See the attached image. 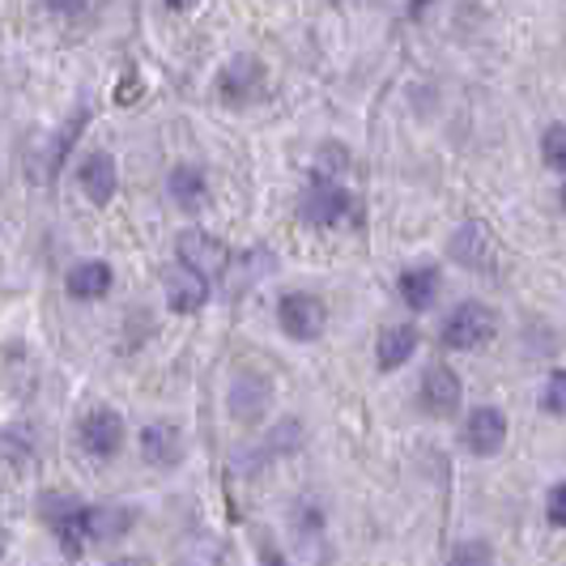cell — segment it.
Here are the masks:
<instances>
[{"instance_id": "obj_1", "label": "cell", "mask_w": 566, "mask_h": 566, "mask_svg": "<svg viewBox=\"0 0 566 566\" xmlns=\"http://www.w3.org/2000/svg\"><path fill=\"white\" fill-rule=\"evenodd\" d=\"M43 515L52 524V533L60 537L64 554H82L85 541H112L124 537L128 524H133V511L124 507H85L77 499H64V494H48L43 499Z\"/></svg>"}, {"instance_id": "obj_2", "label": "cell", "mask_w": 566, "mask_h": 566, "mask_svg": "<svg viewBox=\"0 0 566 566\" xmlns=\"http://www.w3.org/2000/svg\"><path fill=\"white\" fill-rule=\"evenodd\" d=\"M494 340V312L482 303H460L443 319V345L448 349H482Z\"/></svg>"}, {"instance_id": "obj_3", "label": "cell", "mask_w": 566, "mask_h": 566, "mask_svg": "<svg viewBox=\"0 0 566 566\" xmlns=\"http://www.w3.org/2000/svg\"><path fill=\"white\" fill-rule=\"evenodd\" d=\"M324 319H328L324 303L315 294H303V290L285 294L282 303H277V324H282V333L290 340H315L324 333Z\"/></svg>"}, {"instance_id": "obj_4", "label": "cell", "mask_w": 566, "mask_h": 566, "mask_svg": "<svg viewBox=\"0 0 566 566\" xmlns=\"http://www.w3.org/2000/svg\"><path fill=\"white\" fill-rule=\"evenodd\" d=\"M175 252H179V260H184L188 269H197V273H205V277L222 273V269L230 264L227 243L213 239V234H205V230H184L179 243H175Z\"/></svg>"}, {"instance_id": "obj_5", "label": "cell", "mask_w": 566, "mask_h": 566, "mask_svg": "<svg viewBox=\"0 0 566 566\" xmlns=\"http://www.w3.org/2000/svg\"><path fill=\"white\" fill-rule=\"evenodd\" d=\"M460 375H455L452 367H430L422 375V392H418V400H422V409L430 413V418H452L455 409H460Z\"/></svg>"}, {"instance_id": "obj_6", "label": "cell", "mask_w": 566, "mask_h": 566, "mask_svg": "<svg viewBox=\"0 0 566 566\" xmlns=\"http://www.w3.org/2000/svg\"><path fill=\"white\" fill-rule=\"evenodd\" d=\"M507 443V418H503V409H473L469 413V422H464V448L473 455H494L499 448Z\"/></svg>"}, {"instance_id": "obj_7", "label": "cell", "mask_w": 566, "mask_h": 566, "mask_svg": "<svg viewBox=\"0 0 566 566\" xmlns=\"http://www.w3.org/2000/svg\"><path fill=\"white\" fill-rule=\"evenodd\" d=\"M77 439H82V448L90 455L112 460L124 448V422H119V413H112V409H94L82 422V430H77Z\"/></svg>"}, {"instance_id": "obj_8", "label": "cell", "mask_w": 566, "mask_h": 566, "mask_svg": "<svg viewBox=\"0 0 566 566\" xmlns=\"http://www.w3.org/2000/svg\"><path fill=\"white\" fill-rule=\"evenodd\" d=\"M349 209H354L349 192L337 188V184H328V179H319L312 192L303 197V222H312V227H337L340 218H349Z\"/></svg>"}, {"instance_id": "obj_9", "label": "cell", "mask_w": 566, "mask_h": 566, "mask_svg": "<svg viewBox=\"0 0 566 566\" xmlns=\"http://www.w3.org/2000/svg\"><path fill=\"white\" fill-rule=\"evenodd\" d=\"M205 298H209V277L179 260V269L167 273V307L179 315H192L205 307Z\"/></svg>"}, {"instance_id": "obj_10", "label": "cell", "mask_w": 566, "mask_h": 566, "mask_svg": "<svg viewBox=\"0 0 566 566\" xmlns=\"http://www.w3.org/2000/svg\"><path fill=\"white\" fill-rule=\"evenodd\" d=\"M260 82H264V69H260V60L252 56H234L218 73V94L227 98L230 107H239V103H248L255 90H260Z\"/></svg>"}, {"instance_id": "obj_11", "label": "cell", "mask_w": 566, "mask_h": 566, "mask_svg": "<svg viewBox=\"0 0 566 566\" xmlns=\"http://www.w3.org/2000/svg\"><path fill=\"white\" fill-rule=\"evenodd\" d=\"M77 179H82V192L94 205H112L115 188H119V175H115V158L112 154H103V149H94V154H85V163L77 167Z\"/></svg>"}, {"instance_id": "obj_12", "label": "cell", "mask_w": 566, "mask_h": 566, "mask_svg": "<svg viewBox=\"0 0 566 566\" xmlns=\"http://www.w3.org/2000/svg\"><path fill=\"white\" fill-rule=\"evenodd\" d=\"M269 400H273L269 379H260V375H239L234 388H230L227 405L239 422H260V418L269 413Z\"/></svg>"}, {"instance_id": "obj_13", "label": "cell", "mask_w": 566, "mask_h": 566, "mask_svg": "<svg viewBox=\"0 0 566 566\" xmlns=\"http://www.w3.org/2000/svg\"><path fill=\"white\" fill-rule=\"evenodd\" d=\"M452 260H460L464 269H478L485 273L494 264V239L482 222H464V227L452 234Z\"/></svg>"}, {"instance_id": "obj_14", "label": "cell", "mask_w": 566, "mask_h": 566, "mask_svg": "<svg viewBox=\"0 0 566 566\" xmlns=\"http://www.w3.org/2000/svg\"><path fill=\"white\" fill-rule=\"evenodd\" d=\"M142 455L158 469H175L184 460V434L175 422H149L142 430Z\"/></svg>"}, {"instance_id": "obj_15", "label": "cell", "mask_w": 566, "mask_h": 566, "mask_svg": "<svg viewBox=\"0 0 566 566\" xmlns=\"http://www.w3.org/2000/svg\"><path fill=\"white\" fill-rule=\"evenodd\" d=\"M375 354H379V370L405 367V363L418 354V328H413V324H392V328H384Z\"/></svg>"}, {"instance_id": "obj_16", "label": "cell", "mask_w": 566, "mask_h": 566, "mask_svg": "<svg viewBox=\"0 0 566 566\" xmlns=\"http://www.w3.org/2000/svg\"><path fill=\"white\" fill-rule=\"evenodd\" d=\"M112 290V264H103V260H82V264H73V273H69V294L73 298H103Z\"/></svg>"}, {"instance_id": "obj_17", "label": "cell", "mask_w": 566, "mask_h": 566, "mask_svg": "<svg viewBox=\"0 0 566 566\" xmlns=\"http://www.w3.org/2000/svg\"><path fill=\"white\" fill-rule=\"evenodd\" d=\"M222 558H227V545L213 533H192L175 549V566H222Z\"/></svg>"}, {"instance_id": "obj_18", "label": "cell", "mask_w": 566, "mask_h": 566, "mask_svg": "<svg viewBox=\"0 0 566 566\" xmlns=\"http://www.w3.org/2000/svg\"><path fill=\"white\" fill-rule=\"evenodd\" d=\"M167 192L179 209H200L205 197H209V184H205V175L197 167H175L167 179Z\"/></svg>"}, {"instance_id": "obj_19", "label": "cell", "mask_w": 566, "mask_h": 566, "mask_svg": "<svg viewBox=\"0 0 566 566\" xmlns=\"http://www.w3.org/2000/svg\"><path fill=\"white\" fill-rule=\"evenodd\" d=\"M400 298H405V307L426 312L439 298V273L434 269H409V273H400Z\"/></svg>"}, {"instance_id": "obj_20", "label": "cell", "mask_w": 566, "mask_h": 566, "mask_svg": "<svg viewBox=\"0 0 566 566\" xmlns=\"http://www.w3.org/2000/svg\"><path fill=\"white\" fill-rule=\"evenodd\" d=\"M541 158L545 167L566 170V124H549L545 137H541Z\"/></svg>"}, {"instance_id": "obj_21", "label": "cell", "mask_w": 566, "mask_h": 566, "mask_svg": "<svg viewBox=\"0 0 566 566\" xmlns=\"http://www.w3.org/2000/svg\"><path fill=\"white\" fill-rule=\"evenodd\" d=\"M452 566H494V554L485 541H464V545H455Z\"/></svg>"}, {"instance_id": "obj_22", "label": "cell", "mask_w": 566, "mask_h": 566, "mask_svg": "<svg viewBox=\"0 0 566 566\" xmlns=\"http://www.w3.org/2000/svg\"><path fill=\"white\" fill-rule=\"evenodd\" d=\"M541 409H545V413H566V370H558V375L545 384V392H541Z\"/></svg>"}, {"instance_id": "obj_23", "label": "cell", "mask_w": 566, "mask_h": 566, "mask_svg": "<svg viewBox=\"0 0 566 566\" xmlns=\"http://www.w3.org/2000/svg\"><path fill=\"white\" fill-rule=\"evenodd\" d=\"M545 515H549V524L566 528V482H558L554 490H549V499H545Z\"/></svg>"}, {"instance_id": "obj_24", "label": "cell", "mask_w": 566, "mask_h": 566, "mask_svg": "<svg viewBox=\"0 0 566 566\" xmlns=\"http://www.w3.org/2000/svg\"><path fill=\"white\" fill-rule=\"evenodd\" d=\"M85 0H48V9H56V13H77Z\"/></svg>"}, {"instance_id": "obj_25", "label": "cell", "mask_w": 566, "mask_h": 566, "mask_svg": "<svg viewBox=\"0 0 566 566\" xmlns=\"http://www.w3.org/2000/svg\"><path fill=\"white\" fill-rule=\"evenodd\" d=\"M197 0H167V9H175V13H184V9H192Z\"/></svg>"}, {"instance_id": "obj_26", "label": "cell", "mask_w": 566, "mask_h": 566, "mask_svg": "<svg viewBox=\"0 0 566 566\" xmlns=\"http://www.w3.org/2000/svg\"><path fill=\"white\" fill-rule=\"evenodd\" d=\"M4 549H9V533H4V528H0V554H4Z\"/></svg>"}, {"instance_id": "obj_27", "label": "cell", "mask_w": 566, "mask_h": 566, "mask_svg": "<svg viewBox=\"0 0 566 566\" xmlns=\"http://www.w3.org/2000/svg\"><path fill=\"white\" fill-rule=\"evenodd\" d=\"M107 566H142V563H133V558H119V563H107Z\"/></svg>"}, {"instance_id": "obj_28", "label": "cell", "mask_w": 566, "mask_h": 566, "mask_svg": "<svg viewBox=\"0 0 566 566\" xmlns=\"http://www.w3.org/2000/svg\"><path fill=\"white\" fill-rule=\"evenodd\" d=\"M426 4H430V0H413V13H422Z\"/></svg>"}, {"instance_id": "obj_29", "label": "cell", "mask_w": 566, "mask_h": 566, "mask_svg": "<svg viewBox=\"0 0 566 566\" xmlns=\"http://www.w3.org/2000/svg\"><path fill=\"white\" fill-rule=\"evenodd\" d=\"M563 209H566V188H563Z\"/></svg>"}]
</instances>
